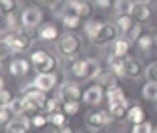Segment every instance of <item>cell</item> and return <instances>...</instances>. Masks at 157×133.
<instances>
[{"label": "cell", "mask_w": 157, "mask_h": 133, "mask_svg": "<svg viewBox=\"0 0 157 133\" xmlns=\"http://www.w3.org/2000/svg\"><path fill=\"white\" fill-rule=\"evenodd\" d=\"M101 65L95 59H77L71 65V75L77 81H93L101 75Z\"/></svg>", "instance_id": "cell-1"}, {"label": "cell", "mask_w": 157, "mask_h": 133, "mask_svg": "<svg viewBox=\"0 0 157 133\" xmlns=\"http://www.w3.org/2000/svg\"><path fill=\"white\" fill-rule=\"evenodd\" d=\"M26 32L28 30L24 26L18 28L16 32H6V37L2 38V42H4V46L10 53H22L30 46V41H33V37L26 34Z\"/></svg>", "instance_id": "cell-2"}, {"label": "cell", "mask_w": 157, "mask_h": 133, "mask_svg": "<svg viewBox=\"0 0 157 133\" xmlns=\"http://www.w3.org/2000/svg\"><path fill=\"white\" fill-rule=\"evenodd\" d=\"M30 63H33L36 73H55L56 65H59L56 63V57L51 55V53H46V51H34L30 55Z\"/></svg>", "instance_id": "cell-3"}, {"label": "cell", "mask_w": 157, "mask_h": 133, "mask_svg": "<svg viewBox=\"0 0 157 133\" xmlns=\"http://www.w3.org/2000/svg\"><path fill=\"white\" fill-rule=\"evenodd\" d=\"M81 46H83V41L77 34H65L63 38H59V53L63 57H67V59L77 57L78 51H81Z\"/></svg>", "instance_id": "cell-4"}, {"label": "cell", "mask_w": 157, "mask_h": 133, "mask_svg": "<svg viewBox=\"0 0 157 133\" xmlns=\"http://www.w3.org/2000/svg\"><path fill=\"white\" fill-rule=\"evenodd\" d=\"M113 121V115L109 113V111H91V113H87V117H85V125H87L89 129H93V131H99V129L107 127V125Z\"/></svg>", "instance_id": "cell-5"}, {"label": "cell", "mask_w": 157, "mask_h": 133, "mask_svg": "<svg viewBox=\"0 0 157 133\" xmlns=\"http://www.w3.org/2000/svg\"><path fill=\"white\" fill-rule=\"evenodd\" d=\"M117 34H119V30H117L115 24L103 22L101 28H99V32H97V37L93 38V45L103 46V45H109V42H115V41H117V38H115Z\"/></svg>", "instance_id": "cell-6"}, {"label": "cell", "mask_w": 157, "mask_h": 133, "mask_svg": "<svg viewBox=\"0 0 157 133\" xmlns=\"http://www.w3.org/2000/svg\"><path fill=\"white\" fill-rule=\"evenodd\" d=\"M85 93L81 91V87H78L77 83H71V81H67V83H63L59 87V99L63 103H69V101H78L81 97H83Z\"/></svg>", "instance_id": "cell-7"}, {"label": "cell", "mask_w": 157, "mask_h": 133, "mask_svg": "<svg viewBox=\"0 0 157 133\" xmlns=\"http://www.w3.org/2000/svg\"><path fill=\"white\" fill-rule=\"evenodd\" d=\"M40 22H42V12H40V8H36V6L26 8L22 12V16H20V24H22L26 30H34Z\"/></svg>", "instance_id": "cell-8"}, {"label": "cell", "mask_w": 157, "mask_h": 133, "mask_svg": "<svg viewBox=\"0 0 157 133\" xmlns=\"http://www.w3.org/2000/svg\"><path fill=\"white\" fill-rule=\"evenodd\" d=\"M34 85H36L40 91H44V93H48V91H52V89L56 87V83H59V79H56V75L55 73H38L36 77H34Z\"/></svg>", "instance_id": "cell-9"}, {"label": "cell", "mask_w": 157, "mask_h": 133, "mask_svg": "<svg viewBox=\"0 0 157 133\" xmlns=\"http://www.w3.org/2000/svg\"><path fill=\"white\" fill-rule=\"evenodd\" d=\"M145 75V69L143 65L139 63L137 59H131V57H127L125 59V69H123V77L127 79H139Z\"/></svg>", "instance_id": "cell-10"}, {"label": "cell", "mask_w": 157, "mask_h": 133, "mask_svg": "<svg viewBox=\"0 0 157 133\" xmlns=\"http://www.w3.org/2000/svg\"><path fill=\"white\" fill-rule=\"evenodd\" d=\"M33 121L24 117V115H18V117H14L8 125H6V133H28Z\"/></svg>", "instance_id": "cell-11"}, {"label": "cell", "mask_w": 157, "mask_h": 133, "mask_svg": "<svg viewBox=\"0 0 157 133\" xmlns=\"http://www.w3.org/2000/svg\"><path fill=\"white\" fill-rule=\"evenodd\" d=\"M30 61H26V59H12L8 63V73L12 75V77H24V75L30 71Z\"/></svg>", "instance_id": "cell-12"}, {"label": "cell", "mask_w": 157, "mask_h": 133, "mask_svg": "<svg viewBox=\"0 0 157 133\" xmlns=\"http://www.w3.org/2000/svg\"><path fill=\"white\" fill-rule=\"evenodd\" d=\"M103 97H105V91H103V87H101V85H93V87H89L87 91H85L83 101L87 103V105L95 107V105H99V103L103 101Z\"/></svg>", "instance_id": "cell-13"}, {"label": "cell", "mask_w": 157, "mask_h": 133, "mask_svg": "<svg viewBox=\"0 0 157 133\" xmlns=\"http://www.w3.org/2000/svg\"><path fill=\"white\" fill-rule=\"evenodd\" d=\"M133 16L131 14H127V16H117V20H115V26H117V30H119V37H129V32L135 28V24H133Z\"/></svg>", "instance_id": "cell-14"}, {"label": "cell", "mask_w": 157, "mask_h": 133, "mask_svg": "<svg viewBox=\"0 0 157 133\" xmlns=\"http://www.w3.org/2000/svg\"><path fill=\"white\" fill-rule=\"evenodd\" d=\"M131 16H133L137 22H147V20L151 18V8H149V4H139V2H135L133 10H131Z\"/></svg>", "instance_id": "cell-15"}, {"label": "cell", "mask_w": 157, "mask_h": 133, "mask_svg": "<svg viewBox=\"0 0 157 133\" xmlns=\"http://www.w3.org/2000/svg\"><path fill=\"white\" fill-rule=\"evenodd\" d=\"M109 113L113 115V119H123L129 113V103L119 101V103H109Z\"/></svg>", "instance_id": "cell-16"}, {"label": "cell", "mask_w": 157, "mask_h": 133, "mask_svg": "<svg viewBox=\"0 0 157 133\" xmlns=\"http://www.w3.org/2000/svg\"><path fill=\"white\" fill-rule=\"evenodd\" d=\"M38 37L48 42L59 41V28H56V24H42L40 30H38Z\"/></svg>", "instance_id": "cell-17"}, {"label": "cell", "mask_w": 157, "mask_h": 133, "mask_svg": "<svg viewBox=\"0 0 157 133\" xmlns=\"http://www.w3.org/2000/svg\"><path fill=\"white\" fill-rule=\"evenodd\" d=\"M129 49H131V41L129 38H125V37H119L115 42H113V55H117V57H127V53H129Z\"/></svg>", "instance_id": "cell-18"}, {"label": "cell", "mask_w": 157, "mask_h": 133, "mask_svg": "<svg viewBox=\"0 0 157 133\" xmlns=\"http://www.w3.org/2000/svg\"><path fill=\"white\" fill-rule=\"evenodd\" d=\"M127 59V57H125ZM125 59L123 57H117V55H109V59H107V63H109V69L113 71V73L117 75V77H123V69H125Z\"/></svg>", "instance_id": "cell-19"}, {"label": "cell", "mask_w": 157, "mask_h": 133, "mask_svg": "<svg viewBox=\"0 0 157 133\" xmlns=\"http://www.w3.org/2000/svg\"><path fill=\"white\" fill-rule=\"evenodd\" d=\"M105 97H107V101H109V103L127 101V99H125V93H123V89H121L119 85H113V87H109V89L105 91Z\"/></svg>", "instance_id": "cell-20"}, {"label": "cell", "mask_w": 157, "mask_h": 133, "mask_svg": "<svg viewBox=\"0 0 157 133\" xmlns=\"http://www.w3.org/2000/svg\"><path fill=\"white\" fill-rule=\"evenodd\" d=\"M127 119H129L133 125L143 123V121H145V111H143V107H141V105H133V107H129Z\"/></svg>", "instance_id": "cell-21"}, {"label": "cell", "mask_w": 157, "mask_h": 133, "mask_svg": "<svg viewBox=\"0 0 157 133\" xmlns=\"http://www.w3.org/2000/svg\"><path fill=\"white\" fill-rule=\"evenodd\" d=\"M141 97L145 101H157V83L153 81H147L141 89Z\"/></svg>", "instance_id": "cell-22"}, {"label": "cell", "mask_w": 157, "mask_h": 133, "mask_svg": "<svg viewBox=\"0 0 157 133\" xmlns=\"http://www.w3.org/2000/svg\"><path fill=\"white\" fill-rule=\"evenodd\" d=\"M135 45L139 46V51L147 53L149 49H151V45H155V38H151L147 32H141V34H139V38L135 41Z\"/></svg>", "instance_id": "cell-23"}, {"label": "cell", "mask_w": 157, "mask_h": 133, "mask_svg": "<svg viewBox=\"0 0 157 133\" xmlns=\"http://www.w3.org/2000/svg\"><path fill=\"white\" fill-rule=\"evenodd\" d=\"M133 0H117L115 4V12L119 14V16H127V14H131V10H133Z\"/></svg>", "instance_id": "cell-24"}, {"label": "cell", "mask_w": 157, "mask_h": 133, "mask_svg": "<svg viewBox=\"0 0 157 133\" xmlns=\"http://www.w3.org/2000/svg\"><path fill=\"white\" fill-rule=\"evenodd\" d=\"M101 24H103V22H97V20H87V22L83 24L85 34H87V37L93 41V38L97 37V32H99V28H101Z\"/></svg>", "instance_id": "cell-25"}, {"label": "cell", "mask_w": 157, "mask_h": 133, "mask_svg": "<svg viewBox=\"0 0 157 133\" xmlns=\"http://www.w3.org/2000/svg\"><path fill=\"white\" fill-rule=\"evenodd\" d=\"M67 117L69 115L65 113V111H59V113H52V115H48V121H51L55 127H67Z\"/></svg>", "instance_id": "cell-26"}, {"label": "cell", "mask_w": 157, "mask_h": 133, "mask_svg": "<svg viewBox=\"0 0 157 133\" xmlns=\"http://www.w3.org/2000/svg\"><path fill=\"white\" fill-rule=\"evenodd\" d=\"M115 77L117 75L113 73V71H109V73H101L97 77V81H99V85H101V87H113V85H115Z\"/></svg>", "instance_id": "cell-27"}, {"label": "cell", "mask_w": 157, "mask_h": 133, "mask_svg": "<svg viewBox=\"0 0 157 133\" xmlns=\"http://www.w3.org/2000/svg\"><path fill=\"white\" fill-rule=\"evenodd\" d=\"M14 111H12V107L10 105H2V109H0V121H2V125H8L10 121L14 119Z\"/></svg>", "instance_id": "cell-28"}, {"label": "cell", "mask_w": 157, "mask_h": 133, "mask_svg": "<svg viewBox=\"0 0 157 133\" xmlns=\"http://www.w3.org/2000/svg\"><path fill=\"white\" fill-rule=\"evenodd\" d=\"M16 6H18V2H16V0H2V2H0V10H2V14H4V16L14 14Z\"/></svg>", "instance_id": "cell-29"}, {"label": "cell", "mask_w": 157, "mask_h": 133, "mask_svg": "<svg viewBox=\"0 0 157 133\" xmlns=\"http://www.w3.org/2000/svg\"><path fill=\"white\" fill-rule=\"evenodd\" d=\"M60 105H63V101H60V99H48V101H46V105H44V109H46V113H48V115H52V113L63 111V109H60Z\"/></svg>", "instance_id": "cell-30"}, {"label": "cell", "mask_w": 157, "mask_h": 133, "mask_svg": "<svg viewBox=\"0 0 157 133\" xmlns=\"http://www.w3.org/2000/svg\"><path fill=\"white\" fill-rule=\"evenodd\" d=\"M78 14H81V18H87V20H91V14H93V6H91V2H78Z\"/></svg>", "instance_id": "cell-31"}, {"label": "cell", "mask_w": 157, "mask_h": 133, "mask_svg": "<svg viewBox=\"0 0 157 133\" xmlns=\"http://www.w3.org/2000/svg\"><path fill=\"white\" fill-rule=\"evenodd\" d=\"M78 109H81V105H78V101H69V103H63V111H65L69 117H73V115L78 113Z\"/></svg>", "instance_id": "cell-32"}, {"label": "cell", "mask_w": 157, "mask_h": 133, "mask_svg": "<svg viewBox=\"0 0 157 133\" xmlns=\"http://www.w3.org/2000/svg\"><path fill=\"white\" fill-rule=\"evenodd\" d=\"M153 131H155L153 125L149 123V121H143V123L133 125V131H131V133H153Z\"/></svg>", "instance_id": "cell-33"}, {"label": "cell", "mask_w": 157, "mask_h": 133, "mask_svg": "<svg viewBox=\"0 0 157 133\" xmlns=\"http://www.w3.org/2000/svg\"><path fill=\"white\" fill-rule=\"evenodd\" d=\"M10 107H12V111L16 115H22L24 113V97H14V101L10 103Z\"/></svg>", "instance_id": "cell-34"}, {"label": "cell", "mask_w": 157, "mask_h": 133, "mask_svg": "<svg viewBox=\"0 0 157 133\" xmlns=\"http://www.w3.org/2000/svg\"><path fill=\"white\" fill-rule=\"evenodd\" d=\"M63 24H65V28H69V30H77V28L83 24V18H63Z\"/></svg>", "instance_id": "cell-35"}, {"label": "cell", "mask_w": 157, "mask_h": 133, "mask_svg": "<svg viewBox=\"0 0 157 133\" xmlns=\"http://www.w3.org/2000/svg\"><path fill=\"white\" fill-rule=\"evenodd\" d=\"M12 101H14L12 93H10L6 87H2V89H0V103H2V105H10Z\"/></svg>", "instance_id": "cell-36"}, {"label": "cell", "mask_w": 157, "mask_h": 133, "mask_svg": "<svg viewBox=\"0 0 157 133\" xmlns=\"http://www.w3.org/2000/svg\"><path fill=\"white\" fill-rule=\"evenodd\" d=\"M30 121H33V125H34L36 129L44 127L46 123H51V121H48V115H34V117H33Z\"/></svg>", "instance_id": "cell-37"}, {"label": "cell", "mask_w": 157, "mask_h": 133, "mask_svg": "<svg viewBox=\"0 0 157 133\" xmlns=\"http://www.w3.org/2000/svg\"><path fill=\"white\" fill-rule=\"evenodd\" d=\"M145 77H147V81L157 83V63H153V65H149V67H147V71H145Z\"/></svg>", "instance_id": "cell-38"}, {"label": "cell", "mask_w": 157, "mask_h": 133, "mask_svg": "<svg viewBox=\"0 0 157 133\" xmlns=\"http://www.w3.org/2000/svg\"><path fill=\"white\" fill-rule=\"evenodd\" d=\"M93 2H95L97 8H103V10H109L117 4V0H93Z\"/></svg>", "instance_id": "cell-39"}, {"label": "cell", "mask_w": 157, "mask_h": 133, "mask_svg": "<svg viewBox=\"0 0 157 133\" xmlns=\"http://www.w3.org/2000/svg\"><path fill=\"white\" fill-rule=\"evenodd\" d=\"M36 2H40V4H48V6H55L59 0H36Z\"/></svg>", "instance_id": "cell-40"}, {"label": "cell", "mask_w": 157, "mask_h": 133, "mask_svg": "<svg viewBox=\"0 0 157 133\" xmlns=\"http://www.w3.org/2000/svg\"><path fill=\"white\" fill-rule=\"evenodd\" d=\"M55 133H73V129L71 127H60L59 131H55Z\"/></svg>", "instance_id": "cell-41"}, {"label": "cell", "mask_w": 157, "mask_h": 133, "mask_svg": "<svg viewBox=\"0 0 157 133\" xmlns=\"http://www.w3.org/2000/svg\"><path fill=\"white\" fill-rule=\"evenodd\" d=\"M155 2H157V0H149V4H155Z\"/></svg>", "instance_id": "cell-42"}, {"label": "cell", "mask_w": 157, "mask_h": 133, "mask_svg": "<svg viewBox=\"0 0 157 133\" xmlns=\"http://www.w3.org/2000/svg\"><path fill=\"white\" fill-rule=\"evenodd\" d=\"M155 46H157V34H155Z\"/></svg>", "instance_id": "cell-43"}, {"label": "cell", "mask_w": 157, "mask_h": 133, "mask_svg": "<svg viewBox=\"0 0 157 133\" xmlns=\"http://www.w3.org/2000/svg\"><path fill=\"white\" fill-rule=\"evenodd\" d=\"M77 2H85V0H77Z\"/></svg>", "instance_id": "cell-44"}, {"label": "cell", "mask_w": 157, "mask_h": 133, "mask_svg": "<svg viewBox=\"0 0 157 133\" xmlns=\"http://www.w3.org/2000/svg\"><path fill=\"white\" fill-rule=\"evenodd\" d=\"M153 133H157V129H155V131H153Z\"/></svg>", "instance_id": "cell-45"}, {"label": "cell", "mask_w": 157, "mask_h": 133, "mask_svg": "<svg viewBox=\"0 0 157 133\" xmlns=\"http://www.w3.org/2000/svg\"><path fill=\"white\" fill-rule=\"evenodd\" d=\"M155 103H157V101H155Z\"/></svg>", "instance_id": "cell-46"}]
</instances>
